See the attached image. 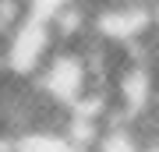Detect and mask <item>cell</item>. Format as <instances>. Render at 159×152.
Instances as JSON below:
<instances>
[{"instance_id":"6da1fadb","label":"cell","mask_w":159,"mask_h":152,"mask_svg":"<svg viewBox=\"0 0 159 152\" xmlns=\"http://www.w3.org/2000/svg\"><path fill=\"white\" fill-rule=\"evenodd\" d=\"M53 50H57L53 25L46 18L25 14L0 43V74L18 78V81H32Z\"/></svg>"},{"instance_id":"7a4b0ae2","label":"cell","mask_w":159,"mask_h":152,"mask_svg":"<svg viewBox=\"0 0 159 152\" xmlns=\"http://www.w3.org/2000/svg\"><path fill=\"white\" fill-rule=\"evenodd\" d=\"M35 92L57 110H71L85 92L92 89V74L89 60L78 46H57L50 53V60L39 67V74L32 78Z\"/></svg>"},{"instance_id":"3957f363","label":"cell","mask_w":159,"mask_h":152,"mask_svg":"<svg viewBox=\"0 0 159 152\" xmlns=\"http://www.w3.org/2000/svg\"><path fill=\"white\" fill-rule=\"evenodd\" d=\"M142 149H145L142 131L131 120H124V117H110L99 127V135H96L89 152H142Z\"/></svg>"},{"instance_id":"277c9868","label":"cell","mask_w":159,"mask_h":152,"mask_svg":"<svg viewBox=\"0 0 159 152\" xmlns=\"http://www.w3.org/2000/svg\"><path fill=\"white\" fill-rule=\"evenodd\" d=\"M14 152H89L64 135L60 127H32L14 135Z\"/></svg>"},{"instance_id":"5b68a950","label":"cell","mask_w":159,"mask_h":152,"mask_svg":"<svg viewBox=\"0 0 159 152\" xmlns=\"http://www.w3.org/2000/svg\"><path fill=\"white\" fill-rule=\"evenodd\" d=\"M142 152H159V138H145V149Z\"/></svg>"}]
</instances>
